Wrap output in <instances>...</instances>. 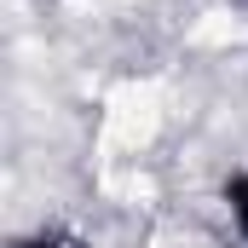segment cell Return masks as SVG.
Masks as SVG:
<instances>
[{
  "instance_id": "obj_1",
  "label": "cell",
  "mask_w": 248,
  "mask_h": 248,
  "mask_svg": "<svg viewBox=\"0 0 248 248\" xmlns=\"http://www.w3.org/2000/svg\"><path fill=\"white\" fill-rule=\"evenodd\" d=\"M225 202H231V219H237V231L248 237V173H237V179L225 185Z\"/></svg>"
},
{
  "instance_id": "obj_2",
  "label": "cell",
  "mask_w": 248,
  "mask_h": 248,
  "mask_svg": "<svg viewBox=\"0 0 248 248\" xmlns=\"http://www.w3.org/2000/svg\"><path fill=\"white\" fill-rule=\"evenodd\" d=\"M17 248H75L69 237H29V243H17Z\"/></svg>"
}]
</instances>
